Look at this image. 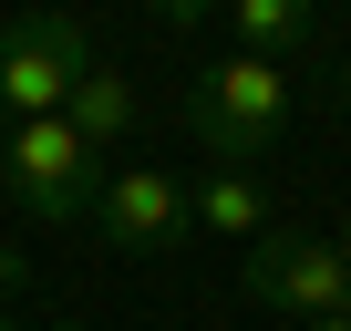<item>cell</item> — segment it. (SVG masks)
I'll use <instances>...</instances> for the list:
<instances>
[{
  "instance_id": "6da1fadb",
  "label": "cell",
  "mask_w": 351,
  "mask_h": 331,
  "mask_svg": "<svg viewBox=\"0 0 351 331\" xmlns=\"http://www.w3.org/2000/svg\"><path fill=\"white\" fill-rule=\"evenodd\" d=\"M289 104H300L289 62L228 52V62H197V73H186V124H197V145H207L217 166H238V176L289 135Z\"/></svg>"
},
{
  "instance_id": "7a4b0ae2",
  "label": "cell",
  "mask_w": 351,
  "mask_h": 331,
  "mask_svg": "<svg viewBox=\"0 0 351 331\" xmlns=\"http://www.w3.org/2000/svg\"><path fill=\"white\" fill-rule=\"evenodd\" d=\"M83 73H93V42H83L73 11H21L11 32H0V114H11V124L62 114Z\"/></svg>"
},
{
  "instance_id": "3957f363",
  "label": "cell",
  "mask_w": 351,
  "mask_h": 331,
  "mask_svg": "<svg viewBox=\"0 0 351 331\" xmlns=\"http://www.w3.org/2000/svg\"><path fill=\"white\" fill-rule=\"evenodd\" d=\"M0 187H11L42 228H62V218H83V207H93V145H83L62 114L11 124V135H0Z\"/></svg>"
},
{
  "instance_id": "277c9868",
  "label": "cell",
  "mask_w": 351,
  "mask_h": 331,
  "mask_svg": "<svg viewBox=\"0 0 351 331\" xmlns=\"http://www.w3.org/2000/svg\"><path fill=\"white\" fill-rule=\"evenodd\" d=\"M238 290H248L258 310H289V321H330V310H351V269H341V249H330V238H300V228H269V238L238 259Z\"/></svg>"
},
{
  "instance_id": "5b68a950",
  "label": "cell",
  "mask_w": 351,
  "mask_h": 331,
  "mask_svg": "<svg viewBox=\"0 0 351 331\" xmlns=\"http://www.w3.org/2000/svg\"><path fill=\"white\" fill-rule=\"evenodd\" d=\"M186 228H197V207H186V187H176L165 166H114V176L93 187V238L114 259H155Z\"/></svg>"
},
{
  "instance_id": "8992f818",
  "label": "cell",
  "mask_w": 351,
  "mask_h": 331,
  "mask_svg": "<svg viewBox=\"0 0 351 331\" xmlns=\"http://www.w3.org/2000/svg\"><path fill=\"white\" fill-rule=\"evenodd\" d=\"M228 32H238L248 62H289V52H310L320 11H310V0H228Z\"/></svg>"
},
{
  "instance_id": "52a82bcc",
  "label": "cell",
  "mask_w": 351,
  "mask_h": 331,
  "mask_svg": "<svg viewBox=\"0 0 351 331\" xmlns=\"http://www.w3.org/2000/svg\"><path fill=\"white\" fill-rule=\"evenodd\" d=\"M186 207H197V228L228 238V249H258V238H269V197H258V176H238V166H217Z\"/></svg>"
},
{
  "instance_id": "ba28073f",
  "label": "cell",
  "mask_w": 351,
  "mask_h": 331,
  "mask_svg": "<svg viewBox=\"0 0 351 331\" xmlns=\"http://www.w3.org/2000/svg\"><path fill=\"white\" fill-rule=\"evenodd\" d=\"M62 124H73V135H83V145L104 155V145H114V135L134 124V83H124L114 62H93V73L73 83V104H62Z\"/></svg>"
},
{
  "instance_id": "9c48e42d",
  "label": "cell",
  "mask_w": 351,
  "mask_h": 331,
  "mask_svg": "<svg viewBox=\"0 0 351 331\" xmlns=\"http://www.w3.org/2000/svg\"><path fill=\"white\" fill-rule=\"evenodd\" d=\"M197 21H207V11H197V0H155V32H165V42H186Z\"/></svg>"
},
{
  "instance_id": "30bf717a",
  "label": "cell",
  "mask_w": 351,
  "mask_h": 331,
  "mask_svg": "<svg viewBox=\"0 0 351 331\" xmlns=\"http://www.w3.org/2000/svg\"><path fill=\"white\" fill-rule=\"evenodd\" d=\"M21 279H32V259H21V249H0V310L21 300Z\"/></svg>"
},
{
  "instance_id": "8fae6325",
  "label": "cell",
  "mask_w": 351,
  "mask_h": 331,
  "mask_svg": "<svg viewBox=\"0 0 351 331\" xmlns=\"http://www.w3.org/2000/svg\"><path fill=\"white\" fill-rule=\"evenodd\" d=\"M300 331H351V310H330V321H300Z\"/></svg>"
},
{
  "instance_id": "7c38bea8",
  "label": "cell",
  "mask_w": 351,
  "mask_h": 331,
  "mask_svg": "<svg viewBox=\"0 0 351 331\" xmlns=\"http://www.w3.org/2000/svg\"><path fill=\"white\" fill-rule=\"evenodd\" d=\"M330 249H341V269H351V218H341V238H330Z\"/></svg>"
},
{
  "instance_id": "4fadbf2b",
  "label": "cell",
  "mask_w": 351,
  "mask_h": 331,
  "mask_svg": "<svg viewBox=\"0 0 351 331\" xmlns=\"http://www.w3.org/2000/svg\"><path fill=\"white\" fill-rule=\"evenodd\" d=\"M42 331H83V321H42Z\"/></svg>"
},
{
  "instance_id": "5bb4252c",
  "label": "cell",
  "mask_w": 351,
  "mask_h": 331,
  "mask_svg": "<svg viewBox=\"0 0 351 331\" xmlns=\"http://www.w3.org/2000/svg\"><path fill=\"white\" fill-rule=\"evenodd\" d=\"M0 331H21V321H11V310H0Z\"/></svg>"
}]
</instances>
